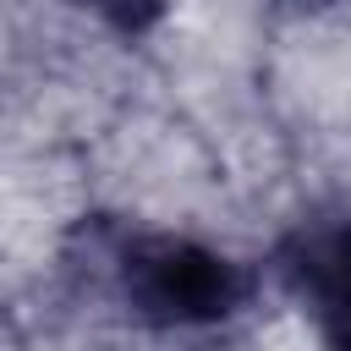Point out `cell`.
Returning a JSON list of instances; mask_svg holds the SVG:
<instances>
[{"label":"cell","instance_id":"6da1fadb","mask_svg":"<svg viewBox=\"0 0 351 351\" xmlns=\"http://www.w3.org/2000/svg\"><path fill=\"white\" fill-rule=\"evenodd\" d=\"M121 291L148 324H219L247 302V274L225 252L186 236H143L121 247Z\"/></svg>","mask_w":351,"mask_h":351},{"label":"cell","instance_id":"7a4b0ae2","mask_svg":"<svg viewBox=\"0 0 351 351\" xmlns=\"http://www.w3.org/2000/svg\"><path fill=\"white\" fill-rule=\"evenodd\" d=\"M99 16H110L115 27H126V33H143V27H154L159 22V11H165V0H88Z\"/></svg>","mask_w":351,"mask_h":351},{"label":"cell","instance_id":"3957f363","mask_svg":"<svg viewBox=\"0 0 351 351\" xmlns=\"http://www.w3.org/2000/svg\"><path fill=\"white\" fill-rule=\"evenodd\" d=\"M307 5H318V0H307Z\"/></svg>","mask_w":351,"mask_h":351}]
</instances>
